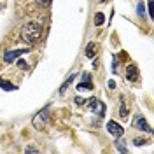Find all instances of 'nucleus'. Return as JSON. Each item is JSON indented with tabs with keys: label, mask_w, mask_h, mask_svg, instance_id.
Listing matches in <instances>:
<instances>
[{
	"label": "nucleus",
	"mask_w": 154,
	"mask_h": 154,
	"mask_svg": "<svg viewBox=\"0 0 154 154\" xmlns=\"http://www.w3.org/2000/svg\"><path fill=\"white\" fill-rule=\"evenodd\" d=\"M40 37H42V26L35 21H30L21 28V38L26 44H35L37 40H40Z\"/></svg>",
	"instance_id": "1"
},
{
	"label": "nucleus",
	"mask_w": 154,
	"mask_h": 154,
	"mask_svg": "<svg viewBox=\"0 0 154 154\" xmlns=\"http://www.w3.org/2000/svg\"><path fill=\"white\" fill-rule=\"evenodd\" d=\"M49 110H51V107H49V105L44 107V109H42V110H40V112L33 117V126H35V128H38V130H40V128H42V126L49 121Z\"/></svg>",
	"instance_id": "2"
},
{
	"label": "nucleus",
	"mask_w": 154,
	"mask_h": 154,
	"mask_svg": "<svg viewBox=\"0 0 154 154\" xmlns=\"http://www.w3.org/2000/svg\"><path fill=\"white\" fill-rule=\"evenodd\" d=\"M88 105H89V110L96 116H103L105 114V103H102L100 100L96 98H88Z\"/></svg>",
	"instance_id": "3"
},
{
	"label": "nucleus",
	"mask_w": 154,
	"mask_h": 154,
	"mask_svg": "<svg viewBox=\"0 0 154 154\" xmlns=\"http://www.w3.org/2000/svg\"><path fill=\"white\" fill-rule=\"evenodd\" d=\"M107 131L112 135V137H116V138H121V137H123V133H125L123 126L117 125L116 121H109V123H107Z\"/></svg>",
	"instance_id": "4"
},
{
	"label": "nucleus",
	"mask_w": 154,
	"mask_h": 154,
	"mask_svg": "<svg viewBox=\"0 0 154 154\" xmlns=\"http://www.w3.org/2000/svg\"><path fill=\"white\" fill-rule=\"evenodd\" d=\"M28 53V49H14V51H7L5 54H4V61L5 63H12L16 58H19L21 54H26Z\"/></svg>",
	"instance_id": "5"
},
{
	"label": "nucleus",
	"mask_w": 154,
	"mask_h": 154,
	"mask_svg": "<svg viewBox=\"0 0 154 154\" xmlns=\"http://www.w3.org/2000/svg\"><path fill=\"white\" fill-rule=\"evenodd\" d=\"M133 126L137 128V130H142V131H147V133H151V131H152V128L149 126V123L145 121V117H142V116H137V117H135Z\"/></svg>",
	"instance_id": "6"
},
{
	"label": "nucleus",
	"mask_w": 154,
	"mask_h": 154,
	"mask_svg": "<svg viewBox=\"0 0 154 154\" xmlns=\"http://www.w3.org/2000/svg\"><path fill=\"white\" fill-rule=\"evenodd\" d=\"M126 79L130 81V82H135V81H138V67L137 65H128L126 67Z\"/></svg>",
	"instance_id": "7"
},
{
	"label": "nucleus",
	"mask_w": 154,
	"mask_h": 154,
	"mask_svg": "<svg viewBox=\"0 0 154 154\" xmlns=\"http://www.w3.org/2000/svg\"><path fill=\"white\" fill-rule=\"evenodd\" d=\"M77 89H79V91H91V89H93L91 75H89V74H84V75H82V82L77 84Z\"/></svg>",
	"instance_id": "8"
},
{
	"label": "nucleus",
	"mask_w": 154,
	"mask_h": 154,
	"mask_svg": "<svg viewBox=\"0 0 154 154\" xmlns=\"http://www.w3.org/2000/svg\"><path fill=\"white\" fill-rule=\"evenodd\" d=\"M0 88L5 89V91H14V89H16L14 84H11L9 81H5V79H2V77H0Z\"/></svg>",
	"instance_id": "9"
},
{
	"label": "nucleus",
	"mask_w": 154,
	"mask_h": 154,
	"mask_svg": "<svg viewBox=\"0 0 154 154\" xmlns=\"http://www.w3.org/2000/svg\"><path fill=\"white\" fill-rule=\"evenodd\" d=\"M95 51H96V44H95V42H89V44H88V48H86V56L88 58H93V56H95Z\"/></svg>",
	"instance_id": "10"
},
{
	"label": "nucleus",
	"mask_w": 154,
	"mask_h": 154,
	"mask_svg": "<svg viewBox=\"0 0 154 154\" xmlns=\"http://www.w3.org/2000/svg\"><path fill=\"white\" fill-rule=\"evenodd\" d=\"M105 23V16H103V12H96L95 14V25L96 26H102Z\"/></svg>",
	"instance_id": "11"
},
{
	"label": "nucleus",
	"mask_w": 154,
	"mask_h": 154,
	"mask_svg": "<svg viewBox=\"0 0 154 154\" xmlns=\"http://www.w3.org/2000/svg\"><path fill=\"white\" fill-rule=\"evenodd\" d=\"M74 79H75V74H72V75H70V77L67 79V81H65V84L61 86V89H60V93H65V89H67V88L70 86V84H72V81H74Z\"/></svg>",
	"instance_id": "12"
},
{
	"label": "nucleus",
	"mask_w": 154,
	"mask_h": 154,
	"mask_svg": "<svg viewBox=\"0 0 154 154\" xmlns=\"http://www.w3.org/2000/svg\"><path fill=\"white\" fill-rule=\"evenodd\" d=\"M119 116H121V119H128V109L125 103H121V107H119Z\"/></svg>",
	"instance_id": "13"
},
{
	"label": "nucleus",
	"mask_w": 154,
	"mask_h": 154,
	"mask_svg": "<svg viewBox=\"0 0 154 154\" xmlns=\"http://www.w3.org/2000/svg\"><path fill=\"white\" fill-rule=\"evenodd\" d=\"M116 147H117V151H119V152H123V154L128 152V149H126V145L123 144V140H117V142H116Z\"/></svg>",
	"instance_id": "14"
},
{
	"label": "nucleus",
	"mask_w": 154,
	"mask_h": 154,
	"mask_svg": "<svg viewBox=\"0 0 154 154\" xmlns=\"http://www.w3.org/2000/svg\"><path fill=\"white\" fill-rule=\"evenodd\" d=\"M137 12H138V16H145V9H144V4L142 2L137 5Z\"/></svg>",
	"instance_id": "15"
},
{
	"label": "nucleus",
	"mask_w": 154,
	"mask_h": 154,
	"mask_svg": "<svg viewBox=\"0 0 154 154\" xmlns=\"http://www.w3.org/2000/svg\"><path fill=\"white\" fill-rule=\"evenodd\" d=\"M145 142H147L145 138H135V140H133V144L137 145V147H140V145H144Z\"/></svg>",
	"instance_id": "16"
},
{
	"label": "nucleus",
	"mask_w": 154,
	"mask_h": 154,
	"mask_svg": "<svg viewBox=\"0 0 154 154\" xmlns=\"http://www.w3.org/2000/svg\"><path fill=\"white\" fill-rule=\"evenodd\" d=\"M25 152H38V149H35V147H26Z\"/></svg>",
	"instance_id": "17"
},
{
	"label": "nucleus",
	"mask_w": 154,
	"mask_h": 154,
	"mask_svg": "<svg viewBox=\"0 0 154 154\" xmlns=\"http://www.w3.org/2000/svg\"><path fill=\"white\" fill-rule=\"evenodd\" d=\"M18 65H19L21 68H28V65H26V63H25L23 60H19V61H18Z\"/></svg>",
	"instance_id": "18"
},
{
	"label": "nucleus",
	"mask_w": 154,
	"mask_h": 154,
	"mask_svg": "<svg viewBox=\"0 0 154 154\" xmlns=\"http://www.w3.org/2000/svg\"><path fill=\"white\" fill-rule=\"evenodd\" d=\"M37 2H38V5H48L51 0H37Z\"/></svg>",
	"instance_id": "19"
},
{
	"label": "nucleus",
	"mask_w": 154,
	"mask_h": 154,
	"mask_svg": "<svg viewBox=\"0 0 154 154\" xmlns=\"http://www.w3.org/2000/svg\"><path fill=\"white\" fill-rule=\"evenodd\" d=\"M75 103L77 105H82L84 103V98H75Z\"/></svg>",
	"instance_id": "20"
},
{
	"label": "nucleus",
	"mask_w": 154,
	"mask_h": 154,
	"mask_svg": "<svg viewBox=\"0 0 154 154\" xmlns=\"http://www.w3.org/2000/svg\"><path fill=\"white\" fill-rule=\"evenodd\" d=\"M109 88H110V89H114V88H116V82H114V81H109Z\"/></svg>",
	"instance_id": "21"
},
{
	"label": "nucleus",
	"mask_w": 154,
	"mask_h": 154,
	"mask_svg": "<svg viewBox=\"0 0 154 154\" xmlns=\"http://www.w3.org/2000/svg\"><path fill=\"white\" fill-rule=\"evenodd\" d=\"M100 2H107V0H100Z\"/></svg>",
	"instance_id": "22"
}]
</instances>
